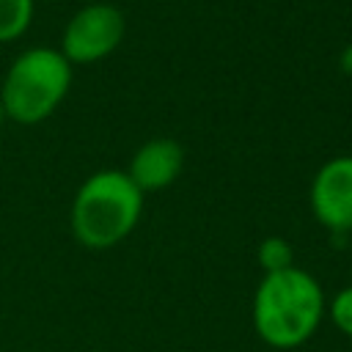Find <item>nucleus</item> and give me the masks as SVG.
<instances>
[{
	"mask_svg": "<svg viewBox=\"0 0 352 352\" xmlns=\"http://www.w3.org/2000/svg\"><path fill=\"white\" fill-rule=\"evenodd\" d=\"M324 311L327 297L319 280L297 264L280 272H267L250 302L253 330L272 349L302 346L319 330Z\"/></svg>",
	"mask_w": 352,
	"mask_h": 352,
	"instance_id": "f257e3e1",
	"label": "nucleus"
},
{
	"mask_svg": "<svg viewBox=\"0 0 352 352\" xmlns=\"http://www.w3.org/2000/svg\"><path fill=\"white\" fill-rule=\"evenodd\" d=\"M143 214V192L126 170L104 168L91 173L74 192L69 209L72 236L88 250H107L124 242Z\"/></svg>",
	"mask_w": 352,
	"mask_h": 352,
	"instance_id": "f03ea898",
	"label": "nucleus"
},
{
	"mask_svg": "<svg viewBox=\"0 0 352 352\" xmlns=\"http://www.w3.org/2000/svg\"><path fill=\"white\" fill-rule=\"evenodd\" d=\"M72 69L74 66L55 47H30L19 52L0 82L6 118L19 126L47 121L72 88Z\"/></svg>",
	"mask_w": 352,
	"mask_h": 352,
	"instance_id": "7ed1b4c3",
	"label": "nucleus"
},
{
	"mask_svg": "<svg viewBox=\"0 0 352 352\" xmlns=\"http://www.w3.org/2000/svg\"><path fill=\"white\" fill-rule=\"evenodd\" d=\"M126 33V19L113 3H88L74 11L60 33V55L72 66H91L113 55Z\"/></svg>",
	"mask_w": 352,
	"mask_h": 352,
	"instance_id": "20e7f679",
	"label": "nucleus"
},
{
	"mask_svg": "<svg viewBox=\"0 0 352 352\" xmlns=\"http://www.w3.org/2000/svg\"><path fill=\"white\" fill-rule=\"evenodd\" d=\"M311 214L336 234H352V154L319 165L308 190Z\"/></svg>",
	"mask_w": 352,
	"mask_h": 352,
	"instance_id": "39448f33",
	"label": "nucleus"
},
{
	"mask_svg": "<svg viewBox=\"0 0 352 352\" xmlns=\"http://www.w3.org/2000/svg\"><path fill=\"white\" fill-rule=\"evenodd\" d=\"M182 168H184L182 143H176L173 138H151L132 154L126 176L146 195L170 187L179 179Z\"/></svg>",
	"mask_w": 352,
	"mask_h": 352,
	"instance_id": "423d86ee",
	"label": "nucleus"
},
{
	"mask_svg": "<svg viewBox=\"0 0 352 352\" xmlns=\"http://www.w3.org/2000/svg\"><path fill=\"white\" fill-rule=\"evenodd\" d=\"M36 0H0V44L16 41L33 22Z\"/></svg>",
	"mask_w": 352,
	"mask_h": 352,
	"instance_id": "0eeeda50",
	"label": "nucleus"
},
{
	"mask_svg": "<svg viewBox=\"0 0 352 352\" xmlns=\"http://www.w3.org/2000/svg\"><path fill=\"white\" fill-rule=\"evenodd\" d=\"M256 256H258V264H261L264 275L294 267V250H292V245L283 236H275V234L267 236V239H261Z\"/></svg>",
	"mask_w": 352,
	"mask_h": 352,
	"instance_id": "6e6552de",
	"label": "nucleus"
},
{
	"mask_svg": "<svg viewBox=\"0 0 352 352\" xmlns=\"http://www.w3.org/2000/svg\"><path fill=\"white\" fill-rule=\"evenodd\" d=\"M333 322L336 330H341L344 336L352 338V286L338 289L330 300H327V311H324Z\"/></svg>",
	"mask_w": 352,
	"mask_h": 352,
	"instance_id": "1a4fd4ad",
	"label": "nucleus"
},
{
	"mask_svg": "<svg viewBox=\"0 0 352 352\" xmlns=\"http://www.w3.org/2000/svg\"><path fill=\"white\" fill-rule=\"evenodd\" d=\"M338 66H341V72H344V74H349V77H352V41H349V44L341 50Z\"/></svg>",
	"mask_w": 352,
	"mask_h": 352,
	"instance_id": "9d476101",
	"label": "nucleus"
},
{
	"mask_svg": "<svg viewBox=\"0 0 352 352\" xmlns=\"http://www.w3.org/2000/svg\"><path fill=\"white\" fill-rule=\"evenodd\" d=\"M8 118H6V110H3V102H0V132H3V124H6Z\"/></svg>",
	"mask_w": 352,
	"mask_h": 352,
	"instance_id": "9b49d317",
	"label": "nucleus"
}]
</instances>
